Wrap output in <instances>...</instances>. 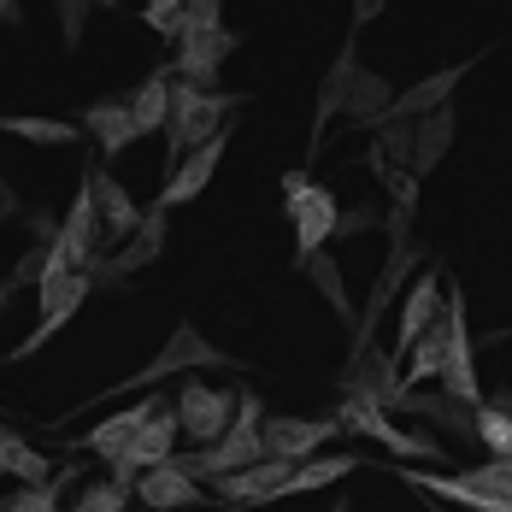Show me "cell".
Listing matches in <instances>:
<instances>
[{
  "label": "cell",
  "mask_w": 512,
  "mask_h": 512,
  "mask_svg": "<svg viewBox=\"0 0 512 512\" xmlns=\"http://www.w3.org/2000/svg\"><path fill=\"white\" fill-rule=\"evenodd\" d=\"M354 77H359V59H354V48H342V53H336V65H330V77H324V95H318V130H324V124L348 106Z\"/></svg>",
  "instance_id": "cell-25"
},
{
  "label": "cell",
  "mask_w": 512,
  "mask_h": 512,
  "mask_svg": "<svg viewBox=\"0 0 512 512\" xmlns=\"http://www.w3.org/2000/svg\"><path fill=\"white\" fill-rule=\"evenodd\" d=\"M442 312H448V301H442V277L436 271H424L418 283H412L407 295H401V330H395V348H401V359L442 324Z\"/></svg>",
  "instance_id": "cell-8"
},
{
  "label": "cell",
  "mask_w": 512,
  "mask_h": 512,
  "mask_svg": "<svg viewBox=\"0 0 512 512\" xmlns=\"http://www.w3.org/2000/svg\"><path fill=\"white\" fill-rule=\"evenodd\" d=\"M236 48V36L230 30H212V36H189L183 42V59H177V77L189 83V89H206V83H218V65H224V53Z\"/></svg>",
  "instance_id": "cell-14"
},
{
  "label": "cell",
  "mask_w": 512,
  "mask_h": 512,
  "mask_svg": "<svg viewBox=\"0 0 512 512\" xmlns=\"http://www.w3.org/2000/svg\"><path fill=\"white\" fill-rule=\"evenodd\" d=\"M401 395H407V383H401V365L389 354H359L354 377H348V401H371V407H401Z\"/></svg>",
  "instance_id": "cell-12"
},
{
  "label": "cell",
  "mask_w": 512,
  "mask_h": 512,
  "mask_svg": "<svg viewBox=\"0 0 512 512\" xmlns=\"http://www.w3.org/2000/svg\"><path fill=\"white\" fill-rule=\"evenodd\" d=\"M12 212H18V201H12V189H6V183H0V224H6V218H12Z\"/></svg>",
  "instance_id": "cell-35"
},
{
  "label": "cell",
  "mask_w": 512,
  "mask_h": 512,
  "mask_svg": "<svg viewBox=\"0 0 512 512\" xmlns=\"http://www.w3.org/2000/svg\"><path fill=\"white\" fill-rule=\"evenodd\" d=\"M401 407L418 412L424 424H436V430H448V436H477V412L460 407L454 395H424V389H407L401 395Z\"/></svg>",
  "instance_id": "cell-17"
},
{
  "label": "cell",
  "mask_w": 512,
  "mask_h": 512,
  "mask_svg": "<svg viewBox=\"0 0 512 512\" xmlns=\"http://www.w3.org/2000/svg\"><path fill=\"white\" fill-rule=\"evenodd\" d=\"M342 424L336 418H283V412H265V424H259V442H265V460H312L330 436H336Z\"/></svg>",
  "instance_id": "cell-5"
},
{
  "label": "cell",
  "mask_w": 512,
  "mask_h": 512,
  "mask_svg": "<svg viewBox=\"0 0 512 512\" xmlns=\"http://www.w3.org/2000/svg\"><path fill=\"white\" fill-rule=\"evenodd\" d=\"M89 183H95V201H101L106 236H136V230H142V212H136V201L124 195V183L106 177V171H89Z\"/></svg>",
  "instance_id": "cell-18"
},
{
  "label": "cell",
  "mask_w": 512,
  "mask_h": 512,
  "mask_svg": "<svg viewBox=\"0 0 512 512\" xmlns=\"http://www.w3.org/2000/svg\"><path fill=\"white\" fill-rule=\"evenodd\" d=\"M6 301H12V283H0V312H6Z\"/></svg>",
  "instance_id": "cell-36"
},
{
  "label": "cell",
  "mask_w": 512,
  "mask_h": 512,
  "mask_svg": "<svg viewBox=\"0 0 512 512\" xmlns=\"http://www.w3.org/2000/svg\"><path fill=\"white\" fill-rule=\"evenodd\" d=\"M0 512H59V483H48V489H18L12 501H0Z\"/></svg>",
  "instance_id": "cell-31"
},
{
  "label": "cell",
  "mask_w": 512,
  "mask_h": 512,
  "mask_svg": "<svg viewBox=\"0 0 512 512\" xmlns=\"http://www.w3.org/2000/svg\"><path fill=\"white\" fill-rule=\"evenodd\" d=\"M336 424H342V430H354V436H371V442H383L389 454H418V460H442V442H430V436H418V430H401V424H389V407H371V401H348Z\"/></svg>",
  "instance_id": "cell-7"
},
{
  "label": "cell",
  "mask_w": 512,
  "mask_h": 512,
  "mask_svg": "<svg viewBox=\"0 0 512 512\" xmlns=\"http://www.w3.org/2000/svg\"><path fill=\"white\" fill-rule=\"evenodd\" d=\"M218 154H224V136H218V142H206V148H195V154L183 159V165L171 171V183H165V195H159V212H171V206L195 201V195L206 189V177L218 171Z\"/></svg>",
  "instance_id": "cell-15"
},
{
  "label": "cell",
  "mask_w": 512,
  "mask_h": 512,
  "mask_svg": "<svg viewBox=\"0 0 512 512\" xmlns=\"http://www.w3.org/2000/svg\"><path fill=\"white\" fill-rule=\"evenodd\" d=\"M89 301V271H59V277H48L42 283V318H36V330L12 348V359H24V354H36L42 342H53L59 330H65V318Z\"/></svg>",
  "instance_id": "cell-4"
},
{
  "label": "cell",
  "mask_w": 512,
  "mask_h": 512,
  "mask_svg": "<svg viewBox=\"0 0 512 512\" xmlns=\"http://www.w3.org/2000/svg\"><path fill=\"white\" fill-rule=\"evenodd\" d=\"M330 512H342V507H330Z\"/></svg>",
  "instance_id": "cell-37"
},
{
  "label": "cell",
  "mask_w": 512,
  "mask_h": 512,
  "mask_svg": "<svg viewBox=\"0 0 512 512\" xmlns=\"http://www.w3.org/2000/svg\"><path fill=\"white\" fill-rule=\"evenodd\" d=\"M354 454H330V460H301L295 465V477H289V495H312V489H324V483H342L348 471H354Z\"/></svg>",
  "instance_id": "cell-26"
},
{
  "label": "cell",
  "mask_w": 512,
  "mask_h": 512,
  "mask_svg": "<svg viewBox=\"0 0 512 512\" xmlns=\"http://www.w3.org/2000/svg\"><path fill=\"white\" fill-rule=\"evenodd\" d=\"M218 124H224V95H218V89L171 83V124H165V136H171V171L195 154V148L218 142V136H224Z\"/></svg>",
  "instance_id": "cell-3"
},
{
  "label": "cell",
  "mask_w": 512,
  "mask_h": 512,
  "mask_svg": "<svg viewBox=\"0 0 512 512\" xmlns=\"http://www.w3.org/2000/svg\"><path fill=\"white\" fill-rule=\"evenodd\" d=\"M477 442L489 448V460H512V395L477 407Z\"/></svg>",
  "instance_id": "cell-22"
},
{
  "label": "cell",
  "mask_w": 512,
  "mask_h": 512,
  "mask_svg": "<svg viewBox=\"0 0 512 512\" xmlns=\"http://www.w3.org/2000/svg\"><path fill=\"white\" fill-rule=\"evenodd\" d=\"M442 365H448V318H442V324H436V330H430V336H424L407 359H401V383H407V389H418V383L442 377Z\"/></svg>",
  "instance_id": "cell-21"
},
{
  "label": "cell",
  "mask_w": 512,
  "mask_h": 512,
  "mask_svg": "<svg viewBox=\"0 0 512 512\" xmlns=\"http://www.w3.org/2000/svg\"><path fill=\"white\" fill-rule=\"evenodd\" d=\"M0 471H12V477H24V489H48V460L24 442V436H12V430H0Z\"/></svg>",
  "instance_id": "cell-23"
},
{
  "label": "cell",
  "mask_w": 512,
  "mask_h": 512,
  "mask_svg": "<svg viewBox=\"0 0 512 512\" xmlns=\"http://www.w3.org/2000/svg\"><path fill=\"white\" fill-rule=\"evenodd\" d=\"M0 130L18 136V142H42V148H71L77 142V130L59 124V118H0Z\"/></svg>",
  "instance_id": "cell-27"
},
{
  "label": "cell",
  "mask_w": 512,
  "mask_h": 512,
  "mask_svg": "<svg viewBox=\"0 0 512 512\" xmlns=\"http://www.w3.org/2000/svg\"><path fill=\"white\" fill-rule=\"evenodd\" d=\"M371 224H377V212L359 206V212H342V230H336V236H359V230H371Z\"/></svg>",
  "instance_id": "cell-34"
},
{
  "label": "cell",
  "mask_w": 512,
  "mask_h": 512,
  "mask_svg": "<svg viewBox=\"0 0 512 512\" xmlns=\"http://www.w3.org/2000/svg\"><path fill=\"white\" fill-rule=\"evenodd\" d=\"M389 106H395V89H389L383 77L359 71V77H354V89H348V106H342V112H348L354 124H371V130H377V124L389 118Z\"/></svg>",
  "instance_id": "cell-20"
},
{
  "label": "cell",
  "mask_w": 512,
  "mask_h": 512,
  "mask_svg": "<svg viewBox=\"0 0 512 512\" xmlns=\"http://www.w3.org/2000/svg\"><path fill=\"white\" fill-rule=\"evenodd\" d=\"M259 424H265V407H259L254 389H242L236 395V424L212 442V448H195V454H183V460H171L183 477H195V483H218V477H236V471H248V465L265 460V442H259Z\"/></svg>",
  "instance_id": "cell-1"
},
{
  "label": "cell",
  "mask_w": 512,
  "mask_h": 512,
  "mask_svg": "<svg viewBox=\"0 0 512 512\" xmlns=\"http://www.w3.org/2000/svg\"><path fill=\"white\" fill-rule=\"evenodd\" d=\"M165 407H171V401L148 395V401H136L130 412H112L106 424H95V430H89V454H101L106 465H118L124 454H130V442L148 430V418H154V412H165Z\"/></svg>",
  "instance_id": "cell-11"
},
{
  "label": "cell",
  "mask_w": 512,
  "mask_h": 512,
  "mask_svg": "<svg viewBox=\"0 0 512 512\" xmlns=\"http://www.w3.org/2000/svg\"><path fill=\"white\" fill-rule=\"evenodd\" d=\"M136 501L154 512H171V507H212L206 501V489L195 477H183L177 465H154V471H142L136 477Z\"/></svg>",
  "instance_id": "cell-13"
},
{
  "label": "cell",
  "mask_w": 512,
  "mask_h": 512,
  "mask_svg": "<svg viewBox=\"0 0 512 512\" xmlns=\"http://www.w3.org/2000/svg\"><path fill=\"white\" fill-rule=\"evenodd\" d=\"M448 142H454V112H448V106H442V112H430V118H412V159H407V171H412V177L436 171V159L448 154Z\"/></svg>",
  "instance_id": "cell-16"
},
{
  "label": "cell",
  "mask_w": 512,
  "mask_h": 512,
  "mask_svg": "<svg viewBox=\"0 0 512 512\" xmlns=\"http://www.w3.org/2000/svg\"><path fill=\"white\" fill-rule=\"evenodd\" d=\"M195 365H230V359L218 354L201 330H189V324H183V330H171V336H165V348L154 354V365H142L124 389H136V383H159V377H171V371H195Z\"/></svg>",
  "instance_id": "cell-9"
},
{
  "label": "cell",
  "mask_w": 512,
  "mask_h": 512,
  "mask_svg": "<svg viewBox=\"0 0 512 512\" xmlns=\"http://www.w3.org/2000/svg\"><path fill=\"white\" fill-rule=\"evenodd\" d=\"M124 501H130V489H118V483L106 477V483H89V489L71 501V512H124Z\"/></svg>",
  "instance_id": "cell-30"
},
{
  "label": "cell",
  "mask_w": 512,
  "mask_h": 512,
  "mask_svg": "<svg viewBox=\"0 0 512 512\" xmlns=\"http://www.w3.org/2000/svg\"><path fill=\"white\" fill-rule=\"evenodd\" d=\"M83 124H89V136L101 142L106 154H124V148H130V142L142 136L124 101H101V106H89V118H83Z\"/></svg>",
  "instance_id": "cell-19"
},
{
  "label": "cell",
  "mask_w": 512,
  "mask_h": 512,
  "mask_svg": "<svg viewBox=\"0 0 512 512\" xmlns=\"http://www.w3.org/2000/svg\"><path fill=\"white\" fill-rule=\"evenodd\" d=\"M171 407H177V430H183V436H195L201 448H212V442L236 424V401H230V389L183 383V395H177Z\"/></svg>",
  "instance_id": "cell-6"
},
{
  "label": "cell",
  "mask_w": 512,
  "mask_h": 512,
  "mask_svg": "<svg viewBox=\"0 0 512 512\" xmlns=\"http://www.w3.org/2000/svg\"><path fill=\"white\" fill-rule=\"evenodd\" d=\"M307 271H312V283H318V295H324L330 307H336L342 318H348V312H354V301H348V283H342V265H336L330 254H318V259H307Z\"/></svg>",
  "instance_id": "cell-29"
},
{
  "label": "cell",
  "mask_w": 512,
  "mask_h": 512,
  "mask_svg": "<svg viewBox=\"0 0 512 512\" xmlns=\"http://www.w3.org/2000/svg\"><path fill=\"white\" fill-rule=\"evenodd\" d=\"M283 201H289V224H295V254L307 265V259H318L324 242L342 230V206H336L330 189L307 183V171H289V177H283Z\"/></svg>",
  "instance_id": "cell-2"
},
{
  "label": "cell",
  "mask_w": 512,
  "mask_h": 512,
  "mask_svg": "<svg viewBox=\"0 0 512 512\" xmlns=\"http://www.w3.org/2000/svg\"><path fill=\"white\" fill-rule=\"evenodd\" d=\"M212 30H218V6H212V0L183 6V42H189V36H212Z\"/></svg>",
  "instance_id": "cell-32"
},
{
  "label": "cell",
  "mask_w": 512,
  "mask_h": 512,
  "mask_svg": "<svg viewBox=\"0 0 512 512\" xmlns=\"http://www.w3.org/2000/svg\"><path fill=\"white\" fill-rule=\"evenodd\" d=\"M159 242H165V212H148V218H142V242H130V248L112 259L106 271H112V277H124V271H142V265L159 254Z\"/></svg>",
  "instance_id": "cell-28"
},
{
  "label": "cell",
  "mask_w": 512,
  "mask_h": 512,
  "mask_svg": "<svg viewBox=\"0 0 512 512\" xmlns=\"http://www.w3.org/2000/svg\"><path fill=\"white\" fill-rule=\"evenodd\" d=\"M130 106V118H136V130L148 136V130H165L171 124V77H148L142 89H136V101H124Z\"/></svg>",
  "instance_id": "cell-24"
},
{
  "label": "cell",
  "mask_w": 512,
  "mask_h": 512,
  "mask_svg": "<svg viewBox=\"0 0 512 512\" xmlns=\"http://www.w3.org/2000/svg\"><path fill=\"white\" fill-rule=\"evenodd\" d=\"M289 477H295V460H259L236 477H218V495L230 507H265V501L289 495Z\"/></svg>",
  "instance_id": "cell-10"
},
{
  "label": "cell",
  "mask_w": 512,
  "mask_h": 512,
  "mask_svg": "<svg viewBox=\"0 0 512 512\" xmlns=\"http://www.w3.org/2000/svg\"><path fill=\"white\" fill-rule=\"evenodd\" d=\"M142 18L154 24L159 36H183V6H177V0H154V6L142 12Z\"/></svg>",
  "instance_id": "cell-33"
}]
</instances>
